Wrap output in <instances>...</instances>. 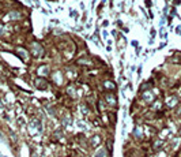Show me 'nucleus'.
Instances as JSON below:
<instances>
[{
	"instance_id": "nucleus-6",
	"label": "nucleus",
	"mask_w": 181,
	"mask_h": 157,
	"mask_svg": "<svg viewBox=\"0 0 181 157\" xmlns=\"http://www.w3.org/2000/svg\"><path fill=\"white\" fill-rule=\"evenodd\" d=\"M1 33H3V26L0 25V34H1Z\"/></svg>"
},
{
	"instance_id": "nucleus-5",
	"label": "nucleus",
	"mask_w": 181,
	"mask_h": 157,
	"mask_svg": "<svg viewBox=\"0 0 181 157\" xmlns=\"http://www.w3.org/2000/svg\"><path fill=\"white\" fill-rule=\"evenodd\" d=\"M110 82H112V81H106V82H105V88H106V89L108 88H109V89H114V85Z\"/></svg>"
},
{
	"instance_id": "nucleus-2",
	"label": "nucleus",
	"mask_w": 181,
	"mask_h": 157,
	"mask_svg": "<svg viewBox=\"0 0 181 157\" xmlns=\"http://www.w3.org/2000/svg\"><path fill=\"white\" fill-rule=\"evenodd\" d=\"M8 17H10V19H12V21H17V19H21V12H17V11H12V12H10L8 14Z\"/></svg>"
},
{
	"instance_id": "nucleus-1",
	"label": "nucleus",
	"mask_w": 181,
	"mask_h": 157,
	"mask_svg": "<svg viewBox=\"0 0 181 157\" xmlns=\"http://www.w3.org/2000/svg\"><path fill=\"white\" fill-rule=\"evenodd\" d=\"M106 101L109 103V105H112V107L117 105V100H116V97H114L112 93H108L106 94Z\"/></svg>"
},
{
	"instance_id": "nucleus-3",
	"label": "nucleus",
	"mask_w": 181,
	"mask_h": 157,
	"mask_svg": "<svg viewBox=\"0 0 181 157\" xmlns=\"http://www.w3.org/2000/svg\"><path fill=\"white\" fill-rule=\"evenodd\" d=\"M177 104V97H170L169 100H167V105L169 107H174Z\"/></svg>"
},
{
	"instance_id": "nucleus-4",
	"label": "nucleus",
	"mask_w": 181,
	"mask_h": 157,
	"mask_svg": "<svg viewBox=\"0 0 181 157\" xmlns=\"http://www.w3.org/2000/svg\"><path fill=\"white\" fill-rule=\"evenodd\" d=\"M100 142H101L100 135H94V137H93V139H91V143H93V145H98Z\"/></svg>"
}]
</instances>
